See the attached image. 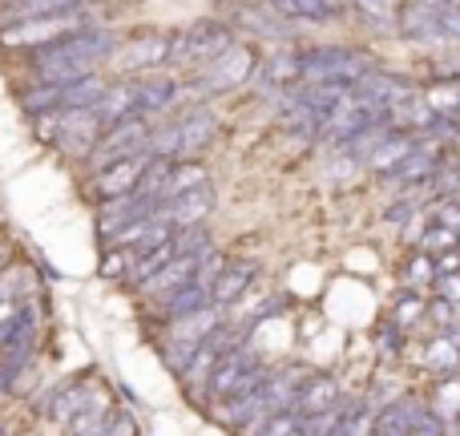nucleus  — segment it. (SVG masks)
<instances>
[{
	"label": "nucleus",
	"instance_id": "13",
	"mask_svg": "<svg viewBox=\"0 0 460 436\" xmlns=\"http://www.w3.org/2000/svg\"><path fill=\"white\" fill-rule=\"evenodd\" d=\"M440 162H445L440 146H437V142H424V138H420V146H416V150L408 154V158L400 162L396 170H392V174H384L380 182L392 186V191H404V194L429 191L432 178H437V170H440Z\"/></svg>",
	"mask_w": 460,
	"mask_h": 436
},
{
	"label": "nucleus",
	"instance_id": "28",
	"mask_svg": "<svg viewBox=\"0 0 460 436\" xmlns=\"http://www.w3.org/2000/svg\"><path fill=\"white\" fill-rule=\"evenodd\" d=\"M420 146V134H408V129H396V134L388 138V142L380 146V150L372 154V162H367V170H372L376 178H384V174H392V170L400 166V162L408 158V154Z\"/></svg>",
	"mask_w": 460,
	"mask_h": 436
},
{
	"label": "nucleus",
	"instance_id": "45",
	"mask_svg": "<svg viewBox=\"0 0 460 436\" xmlns=\"http://www.w3.org/2000/svg\"><path fill=\"white\" fill-rule=\"evenodd\" d=\"M13 262V246H8V238H0V271Z\"/></svg>",
	"mask_w": 460,
	"mask_h": 436
},
{
	"label": "nucleus",
	"instance_id": "15",
	"mask_svg": "<svg viewBox=\"0 0 460 436\" xmlns=\"http://www.w3.org/2000/svg\"><path fill=\"white\" fill-rule=\"evenodd\" d=\"M158 207H162V202L146 199V194H126V199L102 202V207H97V235H102L105 246H113V238H118L121 230H129L134 222L150 218Z\"/></svg>",
	"mask_w": 460,
	"mask_h": 436
},
{
	"label": "nucleus",
	"instance_id": "42",
	"mask_svg": "<svg viewBox=\"0 0 460 436\" xmlns=\"http://www.w3.org/2000/svg\"><path fill=\"white\" fill-rule=\"evenodd\" d=\"M437 299H448V303H460V271H453V275H440L437 279Z\"/></svg>",
	"mask_w": 460,
	"mask_h": 436
},
{
	"label": "nucleus",
	"instance_id": "3",
	"mask_svg": "<svg viewBox=\"0 0 460 436\" xmlns=\"http://www.w3.org/2000/svg\"><path fill=\"white\" fill-rule=\"evenodd\" d=\"M37 138L53 150L69 154V158H93L97 142H102L105 126L97 118V110H69V113H49V118H37Z\"/></svg>",
	"mask_w": 460,
	"mask_h": 436
},
{
	"label": "nucleus",
	"instance_id": "35",
	"mask_svg": "<svg viewBox=\"0 0 460 436\" xmlns=\"http://www.w3.org/2000/svg\"><path fill=\"white\" fill-rule=\"evenodd\" d=\"M234 21L246 24L254 37H283V16H279L270 4L267 8H238Z\"/></svg>",
	"mask_w": 460,
	"mask_h": 436
},
{
	"label": "nucleus",
	"instance_id": "14",
	"mask_svg": "<svg viewBox=\"0 0 460 436\" xmlns=\"http://www.w3.org/2000/svg\"><path fill=\"white\" fill-rule=\"evenodd\" d=\"M154 166V154H134V158H121L113 166H105L102 174H93V194L102 202L110 199H126V194H137Z\"/></svg>",
	"mask_w": 460,
	"mask_h": 436
},
{
	"label": "nucleus",
	"instance_id": "34",
	"mask_svg": "<svg viewBox=\"0 0 460 436\" xmlns=\"http://www.w3.org/2000/svg\"><path fill=\"white\" fill-rule=\"evenodd\" d=\"M388 319L400 327V332H412V327L420 324V319H429V299H424L420 291H404L396 303H392Z\"/></svg>",
	"mask_w": 460,
	"mask_h": 436
},
{
	"label": "nucleus",
	"instance_id": "40",
	"mask_svg": "<svg viewBox=\"0 0 460 436\" xmlns=\"http://www.w3.org/2000/svg\"><path fill=\"white\" fill-rule=\"evenodd\" d=\"M429 319L440 327V332H453L456 324V303H448V299H429Z\"/></svg>",
	"mask_w": 460,
	"mask_h": 436
},
{
	"label": "nucleus",
	"instance_id": "2",
	"mask_svg": "<svg viewBox=\"0 0 460 436\" xmlns=\"http://www.w3.org/2000/svg\"><path fill=\"white\" fill-rule=\"evenodd\" d=\"M218 138V118L207 105H190L186 113L170 118L166 126L154 129L146 154L154 158H170V162H194L202 150H210V142Z\"/></svg>",
	"mask_w": 460,
	"mask_h": 436
},
{
	"label": "nucleus",
	"instance_id": "27",
	"mask_svg": "<svg viewBox=\"0 0 460 436\" xmlns=\"http://www.w3.org/2000/svg\"><path fill=\"white\" fill-rule=\"evenodd\" d=\"M283 21H315L327 24L343 13V0H267Z\"/></svg>",
	"mask_w": 460,
	"mask_h": 436
},
{
	"label": "nucleus",
	"instance_id": "10",
	"mask_svg": "<svg viewBox=\"0 0 460 436\" xmlns=\"http://www.w3.org/2000/svg\"><path fill=\"white\" fill-rule=\"evenodd\" d=\"M154 129H158V126H150V118H129V121H118V126H110L102 134V142H97L93 158H89V174H102V170L113 166V162L134 158V154H146Z\"/></svg>",
	"mask_w": 460,
	"mask_h": 436
},
{
	"label": "nucleus",
	"instance_id": "17",
	"mask_svg": "<svg viewBox=\"0 0 460 436\" xmlns=\"http://www.w3.org/2000/svg\"><path fill=\"white\" fill-rule=\"evenodd\" d=\"M166 61H174V40L162 37V32L126 40V45L113 53V69H121V73H154Z\"/></svg>",
	"mask_w": 460,
	"mask_h": 436
},
{
	"label": "nucleus",
	"instance_id": "24",
	"mask_svg": "<svg viewBox=\"0 0 460 436\" xmlns=\"http://www.w3.org/2000/svg\"><path fill=\"white\" fill-rule=\"evenodd\" d=\"M429 413V405L416 396H400L392 400V405H384L380 413H376V429L372 436H412L416 432V421Z\"/></svg>",
	"mask_w": 460,
	"mask_h": 436
},
{
	"label": "nucleus",
	"instance_id": "4",
	"mask_svg": "<svg viewBox=\"0 0 460 436\" xmlns=\"http://www.w3.org/2000/svg\"><path fill=\"white\" fill-rule=\"evenodd\" d=\"M267 376H270V368L254 356L251 343H243V348H234L223 364L215 368L207 392H202V405L215 408V405H226V400H246L267 384Z\"/></svg>",
	"mask_w": 460,
	"mask_h": 436
},
{
	"label": "nucleus",
	"instance_id": "23",
	"mask_svg": "<svg viewBox=\"0 0 460 436\" xmlns=\"http://www.w3.org/2000/svg\"><path fill=\"white\" fill-rule=\"evenodd\" d=\"M254 279H259V262L254 259H243V254H238V259H226L223 275H218V283H215V307L230 311L246 291H251Z\"/></svg>",
	"mask_w": 460,
	"mask_h": 436
},
{
	"label": "nucleus",
	"instance_id": "18",
	"mask_svg": "<svg viewBox=\"0 0 460 436\" xmlns=\"http://www.w3.org/2000/svg\"><path fill=\"white\" fill-rule=\"evenodd\" d=\"M343 405V392H340V380L332 372H307L299 384V396H295V413L315 421V416H327Z\"/></svg>",
	"mask_w": 460,
	"mask_h": 436
},
{
	"label": "nucleus",
	"instance_id": "7",
	"mask_svg": "<svg viewBox=\"0 0 460 436\" xmlns=\"http://www.w3.org/2000/svg\"><path fill=\"white\" fill-rule=\"evenodd\" d=\"M89 13H93V8H89ZM89 13L49 16V21H29V24H8V29H0V45L37 53V49L57 45V40H65V37H77V32H85V29H97Z\"/></svg>",
	"mask_w": 460,
	"mask_h": 436
},
{
	"label": "nucleus",
	"instance_id": "31",
	"mask_svg": "<svg viewBox=\"0 0 460 436\" xmlns=\"http://www.w3.org/2000/svg\"><path fill=\"white\" fill-rule=\"evenodd\" d=\"M440 271H437V259H432L429 251H416L404 259V267H400V283H404V291H429V287H437Z\"/></svg>",
	"mask_w": 460,
	"mask_h": 436
},
{
	"label": "nucleus",
	"instance_id": "22",
	"mask_svg": "<svg viewBox=\"0 0 460 436\" xmlns=\"http://www.w3.org/2000/svg\"><path fill=\"white\" fill-rule=\"evenodd\" d=\"M215 210V186H202V191H190L182 199H170L158 207V218L170 222L174 230H190V227H202V218Z\"/></svg>",
	"mask_w": 460,
	"mask_h": 436
},
{
	"label": "nucleus",
	"instance_id": "47",
	"mask_svg": "<svg viewBox=\"0 0 460 436\" xmlns=\"http://www.w3.org/2000/svg\"><path fill=\"white\" fill-rule=\"evenodd\" d=\"M0 436H4V429H0Z\"/></svg>",
	"mask_w": 460,
	"mask_h": 436
},
{
	"label": "nucleus",
	"instance_id": "25",
	"mask_svg": "<svg viewBox=\"0 0 460 436\" xmlns=\"http://www.w3.org/2000/svg\"><path fill=\"white\" fill-rule=\"evenodd\" d=\"M420 364L429 368L432 376H440V380H445V376H460V327L429 335Z\"/></svg>",
	"mask_w": 460,
	"mask_h": 436
},
{
	"label": "nucleus",
	"instance_id": "39",
	"mask_svg": "<svg viewBox=\"0 0 460 436\" xmlns=\"http://www.w3.org/2000/svg\"><path fill=\"white\" fill-rule=\"evenodd\" d=\"M376 348L384 351V356H396L400 348H404V332H400L392 319H384L380 324V332H376Z\"/></svg>",
	"mask_w": 460,
	"mask_h": 436
},
{
	"label": "nucleus",
	"instance_id": "33",
	"mask_svg": "<svg viewBox=\"0 0 460 436\" xmlns=\"http://www.w3.org/2000/svg\"><path fill=\"white\" fill-rule=\"evenodd\" d=\"M137 262H142V251H134V246H110V251L102 254V275L113 279V283H126L129 287Z\"/></svg>",
	"mask_w": 460,
	"mask_h": 436
},
{
	"label": "nucleus",
	"instance_id": "26",
	"mask_svg": "<svg viewBox=\"0 0 460 436\" xmlns=\"http://www.w3.org/2000/svg\"><path fill=\"white\" fill-rule=\"evenodd\" d=\"M97 118H102V126H118V121H129L137 118V77L129 81H113L110 93L102 97V105H97Z\"/></svg>",
	"mask_w": 460,
	"mask_h": 436
},
{
	"label": "nucleus",
	"instance_id": "37",
	"mask_svg": "<svg viewBox=\"0 0 460 436\" xmlns=\"http://www.w3.org/2000/svg\"><path fill=\"white\" fill-rule=\"evenodd\" d=\"M429 191L437 194V202L460 199V158H445V162H440V170H437V178H432Z\"/></svg>",
	"mask_w": 460,
	"mask_h": 436
},
{
	"label": "nucleus",
	"instance_id": "29",
	"mask_svg": "<svg viewBox=\"0 0 460 436\" xmlns=\"http://www.w3.org/2000/svg\"><path fill=\"white\" fill-rule=\"evenodd\" d=\"M202 186H210V170L202 166L199 158L194 162H174V166H170V178H166V191H162V202L182 199V194L202 191Z\"/></svg>",
	"mask_w": 460,
	"mask_h": 436
},
{
	"label": "nucleus",
	"instance_id": "11",
	"mask_svg": "<svg viewBox=\"0 0 460 436\" xmlns=\"http://www.w3.org/2000/svg\"><path fill=\"white\" fill-rule=\"evenodd\" d=\"M102 392L105 388H102V380H97V376H73V380L57 384V388L49 392L45 400H37V408L45 413L49 424H57V429L69 432V424L77 421V416L85 413V408L93 405Z\"/></svg>",
	"mask_w": 460,
	"mask_h": 436
},
{
	"label": "nucleus",
	"instance_id": "46",
	"mask_svg": "<svg viewBox=\"0 0 460 436\" xmlns=\"http://www.w3.org/2000/svg\"><path fill=\"white\" fill-rule=\"evenodd\" d=\"M440 4H448V8H460V0H440Z\"/></svg>",
	"mask_w": 460,
	"mask_h": 436
},
{
	"label": "nucleus",
	"instance_id": "44",
	"mask_svg": "<svg viewBox=\"0 0 460 436\" xmlns=\"http://www.w3.org/2000/svg\"><path fill=\"white\" fill-rule=\"evenodd\" d=\"M440 69H445L453 81H460V49H456V53H448L445 61H440Z\"/></svg>",
	"mask_w": 460,
	"mask_h": 436
},
{
	"label": "nucleus",
	"instance_id": "12",
	"mask_svg": "<svg viewBox=\"0 0 460 436\" xmlns=\"http://www.w3.org/2000/svg\"><path fill=\"white\" fill-rule=\"evenodd\" d=\"M259 53H254L251 45H234L226 57H218L215 65H207L199 77V93H230V89L246 85V81H254V73H259Z\"/></svg>",
	"mask_w": 460,
	"mask_h": 436
},
{
	"label": "nucleus",
	"instance_id": "21",
	"mask_svg": "<svg viewBox=\"0 0 460 436\" xmlns=\"http://www.w3.org/2000/svg\"><path fill=\"white\" fill-rule=\"evenodd\" d=\"M254 85L262 93H287V89L303 85V69H299V49H275L267 61L254 73Z\"/></svg>",
	"mask_w": 460,
	"mask_h": 436
},
{
	"label": "nucleus",
	"instance_id": "20",
	"mask_svg": "<svg viewBox=\"0 0 460 436\" xmlns=\"http://www.w3.org/2000/svg\"><path fill=\"white\" fill-rule=\"evenodd\" d=\"M89 0H4L0 4V29L8 24H29V21H49V16H69L85 13Z\"/></svg>",
	"mask_w": 460,
	"mask_h": 436
},
{
	"label": "nucleus",
	"instance_id": "19",
	"mask_svg": "<svg viewBox=\"0 0 460 436\" xmlns=\"http://www.w3.org/2000/svg\"><path fill=\"white\" fill-rule=\"evenodd\" d=\"M202 259H207V254H178V259L170 262L166 271H158V275H154L150 283L137 287V295H142L146 303H154V307H158V303L166 299V295H174V291H182L186 283H194V275H199Z\"/></svg>",
	"mask_w": 460,
	"mask_h": 436
},
{
	"label": "nucleus",
	"instance_id": "9",
	"mask_svg": "<svg viewBox=\"0 0 460 436\" xmlns=\"http://www.w3.org/2000/svg\"><path fill=\"white\" fill-rule=\"evenodd\" d=\"M243 343H246L243 327H238V324H223L215 335H207V343H202V348L190 356V364H186V372H182V384L194 392V400H199V405H202V392H207L215 368L223 364L234 348H243Z\"/></svg>",
	"mask_w": 460,
	"mask_h": 436
},
{
	"label": "nucleus",
	"instance_id": "1",
	"mask_svg": "<svg viewBox=\"0 0 460 436\" xmlns=\"http://www.w3.org/2000/svg\"><path fill=\"white\" fill-rule=\"evenodd\" d=\"M118 49L121 40L110 29H85L77 37H65L57 45L29 53V69H32V81H81L102 69L105 61H113Z\"/></svg>",
	"mask_w": 460,
	"mask_h": 436
},
{
	"label": "nucleus",
	"instance_id": "6",
	"mask_svg": "<svg viewBox=\"0 0 460 436\" xmlns=\"http://www.w3.org/2000/svg\"><path fill=\"white\" fill-rule=\"evenodd\" d=\"M299 69L311 85L315 81H359L376 69V61L351 45H307L299 49Z\"/></svg>",
	"mask_w": 460,
	"mask_h": 436
},
{
	"label": "nucleus",
	"instance_id": "8",
	"mask_svg": "<svg viewBox=\"0 0 460 436\" xmlns=\"http://www.w3.org/2000/svg\"><path fill=\"white\" fill-rule=\"evenodd\" d=\"M234 45H238L234 29H230L226 21H194L190 29L174 37V61L207 69V65H215L218 57H226Z\"/></svg>",
	"mask_w": 460,
	"mask_h": 436
},
{
	"label": "nucleus",
	"instance_id": "41",
	"mask_svg": "<svg viewBox=\"0 0 460 436\" xmlns=\"http://www.w3.org/2000/svg\"><path fill=\"white\" fill-rule=\"evenodd\" d=\"M102 436H137V421L129 413H121V408H113L110 421H105Z\"/></svg>",
	"mask_w": 460,
	"mask_h": 436
},
{
	"label": "nucleus",
	"instance_id": "43",
	"mask_svg": "<svg viewBox=\"0 0 460 436\" xmlns=\"http://www.w3.org/2000/svg\"><path fill=\"white\" fill-rule=\"evenodd\" d=\"M440 24H445V37H448V45H453V40H460V8L440 4Z\"/></svg>",
	"mask_w": 460,
	"mask_h": 436
},
{
	"label": "nucleus",
	"instance_id": "32",
	"mask_svg": "<svg viewBox=\"0 0 460 436\" xmlns=\"http://www.w3.org/2000/svg\"><path fill=\"white\" fill-rule=\"evenodd\" d=\"M416 246H420V251H429L432 259H445V254L460 251V230L445 227V222H437V218H429V227L420 230V238H416Z\"/></svg>",
	"mask_w": 460,
	"mask_h": 436
},
{
	"label": "nucleus",
	"instance_id": "38",
	"mask_svg": "<svg viewBox=\"0 0 460 436\" xmlns=\"http://www.w3.org/2000/svg\"><path fill=\"white\" fill-rule=\"evenodd\" d=\"M424 210V202H420V194H404V199H396L388 210H384V222H396V227H404L408 218H416Z\"/></svg>",
	"mask_w": 460,
	"mask_h": 436
},
{
	"label": "nucleus",
	"instance_id": "36",
	"mask_svg": "<svg viewBox=\"0 0 460 436\" xmlns=\"http://www.w3.org/2000/svg\"><path fill=\"white\" fill-rule=\"evenodd\" d=\"M351 8H356L359 16H364L372 29L380 32H396V8H392V0H348Z\"/></svg>",
	"mask_w": 460,
	"mask_h": 436
},
{
	"label": "nucleus",
	"instance_id": "16",
	"mask_svg": "<svg viewBox=\"0 0 460 436\" xmlns=\"http://www.w3.org/2000/svg\"><path fill=\"white\" fill-rule=\"evenodd\" d=\"M396 32L416 45H448L445 24H440V4L429 0H408L396 8Z\"/></svg>",
	"mask_w": 460,
	"mask_h": 436
},
{
	"label": "nucleus",
	"instance_id": "30",
	"mask_svg": "<svg viewBox=\"0 0 460 436\" xmlns=\"http://www.w3.org/2000/svg\"><path fill=\"white\" fill-rule=\"evenodd\" d=\"M429 413L437 416L445 429H456L460 424V376L437 380V388H432V396H429Z\"/></svg>",
	"mask_w": 460,
	"mask_h": 436
},
{
	"label": "nucleus",
	"instance_id": "5",
	"mask_svg": "<svg viewBox=\"0 0 460 436\" xmlns=\"http://www.w3.org/2000/svg\"><path fill=\"white\" fill-rule=\"evenodd\" d=\"M223 324H226L223 307H207V311H199V316H186V319H178V324H166L158 335L162 364H166L174 376H182L186 364H190V356L207 343V335H215Z\"/></svg>",
	"mask_w": 460,
	"mask_h": 436
}]
</instances>
